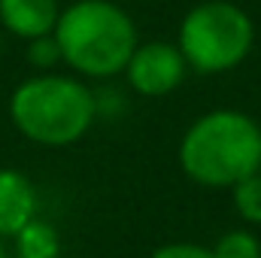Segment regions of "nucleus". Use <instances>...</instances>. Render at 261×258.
<instances>
[{
    "label": "nucleus",
    "instance_id": "1",
    "mask_svg": "<svg viewBox=\"0 0 261 258\" xmlns=\"http://www.w3.org/2000/svg\"><path fill=\"white\" fill-rule=\"evenodd\" d=\"M179 167L203 189H231L261 170V125L240 110H210L179 140Z\"/></svg>",
    "mask_w": 261,
    "mask_h": 258
},
{
    "label": "nucleus",
    "instance_id": "2",
    "mask_svg": "<svg viewBox=\"0 0 261 258\" xmlns=\"http://www.w3.org/2000/svg\"><path fill=\"white\" fill-rule=\"evenodd\" d=\"M9 119L31 143L61 149L79 143L91 131L97 119V100L82 79L49 70L15 85L9 94Z\"/></svg>",
    "mask_w": 261,
    "mask_h": 258
},
{
    "label": "nucleus",
    "instance_id": "3",
    "mask_svg": "<svg viewBox=\"0 0 261 258\" xmlns=\"http://www.w3.org/2000/svg\"><path fill=\"white\" fill-rule=\"evenodd\" d=\"M61 61L88 79H113L137 49V24L113 0H76L61 9L55 24Z\"/></svg>",
    "mask_w": 261,
    "mask_h": 258
},
{
    "label": "nucleus",
    "instance_id": "4",
    "mask_svg": "<svg viewBox=\"0 0 261 258\" xmlns=\"http://www.w3.org/2000/svg\"><path fill=\"white\" fill-rule=\"evenodd\" d=\"M176 46L189 70L219 76L249 58L255 46V24L249 12L231 0H203L186 12Z\"/></svg>",
    "mask_w": 261,
    "mask_h": 258
},
{
    "label": "nucleus",
    "instance_id": "5",
    "mask_svg": "<svg viewBox=\"0 0 261 258\" xmlns=\"http://www.w3.org/2000/svg\"><path fill=\"white\" fill-rule=\"evenodd\" d=\"M122 73L130 91H137L140 97H167L189 76V64L176 43L149 40V43H137Z\"/></svg>",
    "mask_w": 261,
    "mask_h": 258
},
{
    "label": "nucleus",
    "instance_id": "6",
    "mask_svg": "<svg viewBox=\"0 0 261 258\" xmlns=\"http://www.w3.org/2000/svg\"><path fill=\"white\" fill-rule=\"evenodd\" d=\"M40 200L34 183L15 170V167H0V237L12 240L28 222L37 219Z\"/></svg>",
    "mask_w": 261,
    "mask_h": 258
},
{
    "label": "nucleus",
    "instance_id": "7",
    "mask_svg": "<svg viewBox=\"0 0 261 258\" xmlns=\"http://www.w3.org/2000/svg\"><path fill=\"white\" fill-rule=\"evenodd\" d=\"M58 15V0H0V31H9L18 40H37L52 34Z\"/></svg>",
    "mask_w": 261,
    "mask_h": 258
},
{
    "label": "nucleus",
    "instance_id": "8",
    "mask_svg": "<svg viewBox=\"0 0 261 258\" xmlns=\"http://www.w3.org/2000/svg\"><path fill=\"white\" fill-rule=\"evenodd\" d=\"M12 240H15L18 258H58L61 255V237H58V231H55L49 222H43V219L28 222Z\"/></svg>",
    "mask_w": 261,
    "mask_h": 258
},
{
    "label": "nucleus",
    "instance_id": "9",
    "mask_svg": "<svg viewBox=\"0 0 261 258\" xmlns=\"http://www.w3.org/2000/svg\"><path fill=\"white\" fill-rule=\"evenodd\" d=\"M231 200H234V210L243 222L261 225V170L240 179L237 186H231Z\"/></svg>",
    "mask_w": 261,
    "mask_h": 258
},
{
    "label": "nucleus",
    "instance_id": "10",
    "mask_svg": "<svg viewBox=\"0 0 261 258\" xmlns=\"http://www.w3.org/2000/svg\"><path fill=\"white\" fill-rule=\"evenodd\" d=\"M210 249L216 258H261V240L246 228H234L225 231Z\"/></svg>",
    "mask_w": 261,
    "mask_h": 258
},
{
    "label": "nucleus",
    "instance_id": "11",
    "mask_svg": "<svg viewBox=\"0 0 261 258\" xmlns=\"http://www.w3.org/2000/svg\"><path fill=\"white\" fill-rule=\"evenodd\" d=\"M61 61V49H58V40L55 34H46V37H37V40H28V64L40 73H49L52 67Z\"/></svg>",
    "mask_w": 261,
    "mask_h": 258
},
{
    "label": "nucleus",
    "instance_id": "12",
    "mask_svg": "<svg viewBox=\"0 0 261 258\" xmlns=\"http://www.w3.org/2000/svg\"><path fill=\"white\" fill-rule=\"evenodd\" d=\"M149 258H216V255H213L210 246H200V243H164Z\"/></svg>",
    "mask_w": 261,
    "mask_h": 258
},
{
    "label": "nucleus",
    "instance_id": "13",
    "mask_svg": "<svg viewBox=\"0 0 261 258\" xmlns=\"http://www.w3.org/2000/svg\"><path fill=\"white\" fill-rule=\"evenodd\" d=\"M0 258H9L6 255V246H3V237H0Z\"/></svg>",
    "mask_w": 261,
    "mask_h": 258
},
{
    "label": "nucleus",
    "instance_id": "14",
    "mask_svg": "<svg viewBox=\"0 0 261 258\" xmlns=\"http://www.w3.org/2000/svg\"><path fill=\"white\" fill-rule=\"evenodd\" d=\"M0 46H3V37H0Z\"/></svg>",
    "mask_w": 261,
    "mask_h": 258
}]
</instances>
